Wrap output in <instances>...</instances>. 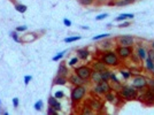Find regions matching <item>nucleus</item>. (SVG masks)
<instances>
[{
	"mask_svg": "<svg viewBox=\"0 0 154 115\" xmlns=\"http://www.w3.org/2000/svg\"><path fill=\"white\" fill-rule=\"evenodd\" d=\"M81 38H82L81 36H70V37H67V38H64V39H63V42H64V43H68V44H70V43H74V42L79 40Z\"/></svg>",
	"mask_w": 154,
	"mask_h": 115,
	"instance_id": "4be33fe9",
	"label": "nucleus"
},
{
	"mask_svg": "<svg viewBox=\"0 0 154 115\" xmlns=\"http://www.w3.org/2000/svg\"><path fill=\"white\" fill-rule=\"evenodd\" d=\"M0 108H1V99H0Z\"/></svg>",
	"mask_w": 154,
	"mask_h": 115,
	"instance_id": "864d4df0",
	"label": "nucleus"
},
{
	"mask_svg": "<svg viewBox=\"0 0 154 115\" xmlns=\"http://www.w3.org/2000/svg\"><path fill=\"white\" fill-rule=\"evenodd\" d=\"M107 65L104 62V61H101V60H98V61H94L92 63V69L93 70H97V71H105V70H107Z\"/></svg>",
	"mask_w": 154,
	"mask_h": 115,
	"instance_id": "9d476101",
	"label": "nucleus"
},
{
	"mask_svg": "<svg viewBox=\"0 0 154 115\" xmlns=\"http://www.w3.org/2000/svg\"><path fill=\"white\" fill-rule=\"evenodd\" d=\"M14 7H15L16 12H18V13H21V14L25 13L27 9H28V7H27L25 5H23V4H14Z\"/></svg>",
	"mask_w": 154,
	"mask_h": 115,
	"instance_id": "aec40b11",
	"label": "nucleus"
},
{
	"mask_svg": "<svg viewBox=\"0 0 154 115\" xmlns=\"http://www.w3.org/2000/svg\"><path fill=\"white\" fill-rule=\"evenodd\" d=\"M23 81H24V84H25V85H29V83L32 81V76H31V75H25L24 78H23Z\"/></svg>",
	"mask_w": 154,
	"mask_h": 115,
	"instance_id": "c9c22d12",
	"label": "nucleus"
},
{
	"mask_svg": "<svg viewBox=\"0 0 154 115\" xmlns=\"http://www.w3.org/2000/svg\"><path fill=\"white\" fill-rule=\"evenodd\" d=\"M78 61H79V59H78V56H74V58H71L70 60H69V62H68V65L71 67L76 66L77 63H78Z\"/></svg>",
	"mask_w": 154,
	"mask_h": 115,
	"instance_id": "c756f323",
	"label": "nucleus"
},
{
	"mask_svg": "<svg viewBox=\"0 0 154 115\" xmlns=\"http://www.w3.org/2000/svg\"><path fill=\"white\" fill-rule=\"evenodd\" d=\"M43 106H44V102H43L42 100H38V101H36V102H35L33 108H35L37 112H39V111H42V109H43Z\"/></svg>",
	"mask_w": 154,
	"mask_h": 115,
	"instance_id": "393cba45",
	"label": "nucleus"
},
{
	"mask_svg": "<svg viewBox=\"0 0 154 115\" xmlns=\"http://www.w3.org/2000/svg\"><path fill=\"white\" fill-rule=\"evenodd\" d=\"M132 86H135L136 89H143V87L147 86V78L141 75L136 76L132 81Z\"/></svg>",
	"mask_w": 154,
	"mask_h": 115,
	"instance_id": "6e6552de",
	"label": "nucleus"
},
{
	"mask_svg": "<svg viewBox=\"0 0 154 115\" xmlns=\"http://www.w3.org/2000/svg\"><path fill=\"white\" fill-rule=\"evenodd\" d=\"M92 70H93L92 67L90 66H79L75 69V73H76L81 78H83V80L86 82L88 80H90L91 74H92Z\"/></svg>",
	"mask_w": 154,
	"mask_h": 115,
	"instance_id": "39448f33",
	"label": "nucleus"
},
{
	"mask_svg": "<svg viewBox=\"0 0 154 115\" xmlns=\"http://www.w3.org/2000/svg\"><path fill=\"white\" fill-rule=\"evenodd\" d=\"M137 55H138V58L140 60H146V58H147V52H146V49H144V47L139 46L138 49H137Z\"/></svg>",
	"mask_w": 154,
	"mask_h": 115,
	"instance_id": "a211bd4d",
	"label": "nucleus"
},
{
	"mask_svg": "<svg viewBox=\"0 0 154 115\" xmlns=\"http://www.w3.org/2000/svg\"><path fill=\"white\" fill-rule=\"evenodd\" d=\"M15 30L17 32H23V31H27V30H28V27H27V25H18V27H16Z\"/></svg>",
	"mask_w": 154,
	"mask_h": 115,
	"instance_id": "72a5a7b5",
	"label": "nucleus"
},
{
	"mask_svg": "<svg viewBox=\"0 0 154 115\" xmlns=\"http://www.w3.org/2000/svg\"><path fill=\"white\" fill-rule=\"evenodd\" d=\"M93 1L94 0H79V4L83 5V6H90V5L93 4Z\"/></svg>",
	"mask_w": 154,
	"mask_h": 115,
	"instance_id": "473e14b6",
	"label": "nucleus"
},
{
	"mask_svg": "<svg viewBox=\"0 0 154 115\" xmlns=\"http://www.w3.org/2000/svg\"><path fill=\"white\" fill-rule=\"evenodd\" d=\"M115 5H116V6H125V5H129V4H128V1H125V0H120V1H116Z\"/></svg>",
	"mask_w": 154,
	"mask_h": 115,
	"instance_id": "79ce46f5",
	"label": "nucleus"
},
{
	"mask_svg": "<svg viewBox=\"0 0 154 115\" xmlns=\"http://www.w3.org/2000/svg\"><path fill=\"white\" fill-rule=\"evenodd\" d=\"M109 36H110V33H101V35H97V36H93L92 40H102V39H107Z\"/></svg>",
	"mask_w": 154,
	"mask_h": 115,
	"instance_id": "5701e85b",
	"label": "nucleus"
},
{
	"mask_svg": "<svg viewBox=\"0 0 154 115\" xmlns=\"http://www.w3.org/2000/svg\"><path fill=\"white\" fill-rule=\"evenodd\" d=\"M47 114L48 115H57L58 114V111H55L53 107L48 106V109H47Z\"/></svg>",
	"mask_w": 154,
	"mask_h": 115,
	"instance_id": "f704fd0d",
	"label": "nucleus"
},
{
	"mask_svg": "<svg viewBox=\"0 0 154 115\" xmlns=\"http://www.w3.org/2000/svg\"><path fill=\"white\" fill-rule=\"evenodd\" d=\"M63 24L66 27H71V21L68 20V18H63Z\"/></svg>",
	"mask_w": 154,
	"mask_h": 115,
	"instance_id": "c03bdc74",
	"label": "nucleus"
},
{
	"mask_svg": "<svg viewBox=\"0 0 154 115\" xmlns=\"http://www.w3.org/2000/svg\"><path fill=\"white\" fill-rule=\"evenodd\" d=\"M91 81L93 83H99L102 81V78H101V71H97V70H92V74H91Z\"/></svg>",
	"mask_w": 154,
	"mask_h": 115,
	"instance_id": "4468645a",
	"label": "nucleus"
},
{
	"mask_svg": "<svg viewBox=\"0 0 154 115\" xmlns=\"http://www.w3.org/2000/svg\"><path fill=\"white\" fill-rule=\"evenodd\" d=\"M130 25V23L129 22H125V21H123L121 24H119V28H126V27H129Z\"/></svg>",
	"mask_w": 154,
	"mask_h": 115,
	"instance_id": "a18cd8bd",
	"label": "nucleus"
},
{
	"mask_svg": "<svg viewBox=\"0 0 154 115\" xmlns=\"http://www.w3.org/2000/svg\"><path fill=\"white\" fill-rule=\"evenodd\" d=\"M151 73H152V74H153V75H154V67H153V69L151 70Z\"/></svg>",
	"mask_w": 154,
	"mask_h": 115,
	"instance_id": "603ef678",
	"label": "nucleus"
},
{
	"mask_svg": "<svg viewBox=\"0 0 154 115\" xmlns=\"http://www.w3.org/2000/svg\"><path fill=\"white\" fill-rule=\"evenodd\" d=\"M86 86L82 85H75L74 89L71 90V95H70V99L73 102H79L82 99L85 97L86 95Z\"/></svg>",
	"mask_w": 154,
	"mask_h": 115,
	"instance_id": "f03ea898",
	"label": "nucleus"
},
{
	"mask_svg": "<svg viewBox=\"0 0 154 115\" xmlns=\"http://www.w3.org/2000/svg\"><path fill=\"white\" fill-rule=\"evenodd\" d=\"M116 54L121 59H128L132 54V49L130 46H117L115 49Z\"/></svg>",
	"mask_w": 154,
	"mask_h": 115,
	"instance_id": "0eeeda50",
	"label": "nucleus"
},
{
	"mask_svg": "<svg viewBox=\"0 0 154 115\" xmlns=\"http://www.w3.org/2000/svg\"><path fill=\"white\" fill-rule=\"evenodd\" d=\"M151 45H152V49H154V40L152 42V44H151Z\"/></svg>",
	"mask_w": 154,
	"mask_h": 115,
	"instance_id": "3c124183",
	"label": "nucleus"
},
{
	"mask_svg": "<svg viewBox=\"0 0 154 115\" xmlns=\"http://www.w3.org/2000/svg\"><path fill=\"white\" fill-rule=\"evenodd\" d=\"M82 114H93V111L92 109H91V107H90V106H85V107H84V108H83V109H82Z\"/></svg>",
	"mask_w": 154,
	"mask_h": 115,
	"instance_id": "7c9ffc66",
	"label": "nucleus"
},
{
	"mask_svg": "<svg viewBox=\"0 0 154 115\" xmlns=\"http://www.w3.org/2000/svg\"><path fill=\"white\" fill-rule=\"evenodd\" d=\"M125 1H128V4H132V2H135L137 0H125Z\"/></svg>",
	"mask_w": 154,
	"mask_h": 115,
	"instance_id": "8fccbe9b",
	"label": "nucleus"
},
{
	"mask_svg": "<svg viewBox=\"0 0 154 115\" xmlns=\"http://www.w3.org/2000/svg\"><path fill=\"white\" fill-rule=\"evenodd\" d=\"M120 95L126 100H132L138 97V91L135 86H122V89L120 90Z\"/></svg>",
	"mask_w": 154,
	"mask_h": 115,
	"instance_id": "7ed1b4c3",
	"label": "nucleus"
},
{
	"mask_svg": "<svg viewBox=\"0 0 154 115\" xmlns=\"http://www.w3.org/2000/svg\"><path fill=\"white\" fill-rule=\"evenodd\" d=\"M54 97L57 99H62L64 97V93H63L62 91H57V92L54 93Z\"/></svg>",
	"mask_w": 154,
	"mask_h": 115,
	"instance_id": "ea45409f",
	"label": "nucleus"
},
{
	"mask_svg": "<svg viewBox=\"0 0 154 115\" xmlns=\"http://www.w3.org/2000/svg\"><path fill=\"white\" fill-rule=\"evenodd\" d=\"M110 73L112 71H109V70H105V71H101V78H102V81H109L110 80Z\"/></svg>",
	"mask_w": 154,
	"mask_h": 115,
	"instance_id": "b1692460",
	"label": "nucleus"
},
{
	"mask_svg": "<svg viewBox=\"0 0 154 115\" xmlns=\"http://www.w3.org/2000/svg\"><path fill=\"white\" fill-rule=\"evenodd\" d=\"M68 82L75 86V85H82V84H84L85 81H84L83 78H81L76 73H74V74H71V75L68 77Z\"/></svg>",
	"mask_w": 154,
	"mask_h": 115,
	"instance_id": "1a4fd4ad",
	"label": "nucleus"
},
{
	"mask_svg": "<svg viewBox=\"0 0 154 115\" xmlns=\"http://www.w3.org/2000/svg\"><path fill=\"white\" fill-rule=\"evenodd\" d=\"M107 16H108L107 13H102V14H100V15L95 16V21H102V20H105Z\"/></svg>",
	"mask_w": 154,
	"mask_h": 115,
	"instance_id": "e433bc0d",
	"label": "nucleus"
},
{
	"mask_svg": "<svg viewBox=\"0 0 154 115\" xmlns=\"http://www.w3.org/2000/svg\"><path fill=\"white\" fill-rule=\"evenodd\" d=\"M100 60L104 61L108 67H116L120 65V58H119V55L116 54V52L110 51V49L102 52V54L100 56Z\"/></svg>",
	"mask_w": 154,
	"mask_h": 115,
	"instance_id": "f257e3e1",
	"label": "nucleus"
},
{
	"mask_svg": "<svg viewBox=\"0 0 154 115\" xmlns=\"http://www.w3.org/2000/svg\"><path fill=\"white\" fill-rule=\"evenodd\" d=\"M36 39H37V35L32 32V33L24 35V37L21 38V42H23V43H30V42H33V40H36Z\"/></svg>",
	"mask_w": 154,
	"mask_h": 115,
	"instance_id": "2eb2a0df",
	"label": "nucleus"
},
{
	"mask_svg": "<svg viewBox=\"0 0 154 115\" xmlns=\"http://www.w3.org/2000/svg\"><path fill=\"white\" fill-rule=\"evenodd\" d=\"M64 54H66V51H62V52H60V53H58L55 56H53V61H59V60H61L62 58L64 56Z\"/></svg>",
	"mask_w": 154,
	"mask_h": 115,
	"instance_id": "c85d7f7f",
	"label": "nucleus"
},
{
	"mask_svg": "<svg viewBox=\"0 0 154 115\" xmlns=\"http://www.w3.org/2000/svg\"><path fill=\"white\" fill-rule=\"evenodd\" d=\"M109 81H112V82H120L114 73H110V80H109Z\"/></svg>",
	"mask_w": 154,
	"mask_h": 115,
	"instance_id": "37998d69",
	"label": "nucleus"
},
{
	"mask_svg": "<svg viewBox=\"0 0 154 115\" xmlns=\"http://www.w3.org/2000/svg\"><path fill=\"white\" fill-rule=\"evenodd\" d=\"M13 106H14V108H18V106H20V99L18 98H13Z\"/></svg>",
	"mask_w": 154,
	"mask_h": 115,
	"instance_id": "a19ab883",
	"label": "nucleus"
},
{
	"mask_svg": "<svg viewBox=\"0 0 154 115\" xmlns=\"http://www.w3.org/2000/svg\"><path fill=\"white\" fill-rule=\"evenodd\" d=\"M112 83H113V85H110V86H112V90H114V91H119V92H120V90L122 89L123 85H121V83L120 82H112Z\"/></svg>",
	"mask_w": 154,
	"mask_h": 115,
	"instance_id": "a878e982",
	"label": "nucleus"
},
{
	"mask_svg": "<svg viewBox=\"0 0 154 115\" xmlns=\"http://www.w3.org/2000/svg\"><path fill=\"white\" fill-rule=\"evenodd\" d=\"M105 98L107 99V101H109V102H114L116 100V96L113 91H108L107 93H105Z\"/></svg>",
	"mask_w": 154,
	"mask_h": 115,
	"instance_id": "412c9836",
	"label": "nucleus"
},
{
	"mask_svg": "<svg viewBox=\"0 0 154 115\" xmlns=\"http://www.w3.org/2000/svg\"><path fill=\"white\" fill-rule=\"evenodd\" d=\"M81 28H82V29H83V30H89V29H90V28H89V27H88V25H82V27H81Z\"/></svg>",
	"mask_w": 154,
	"mask_h": 115,
	"instance_id": "09e8293b",
	"label": "nucleus"
},
{
	"mask_svg": "<svg viewBox=\"0 0 154 115\" xmlns=\"http://www.w3.org/2000/svg\"><path fill=\"white\" fill-rule=\"evenodd\" d=\"M58 75L59 76H63V77L68 76V67L66 66L64 63H61L59 66V68H58Z\"/></svg>",
	"mask_w": 154,
	"mask_h": 115,
	"instance_id": "f3484780",
	"label": "nucleus"
},
{
	"mask_svg": "<svg viewBox=\"0 0 154 115\" xmlns=\"http://www.w3.org/2000/svg\"><path fill=\"white\" fill-rule=\"evenodd\" d=\"M77 56L81 60H88L90 56V51L88 49H77Z\"/></svg>",
	"mask_w": 154,
	"mask_h": 115,
	"instance_id": "f8f14e48",
	"label": "nucleus"
},
{
	"mask_svg": "<svg viewBox=\"0 0 154 115\" xmlns=\"http://www.w3.org/2000/svg\"><path fill=\"white\" fill-rule=\"evenodd\" d=\"M147 58H148V59H151V60L154 62V49H150V51L147 52Z\"/></svg>",
	"mask_w": 154,
	"mask_h": 115,
	"instance_id": "4c0bfd02",
	"label": "nucleus"
},
{
	"mask_svg": "<svg viewBox=\"0 0 154 115\" xmlns=\"http://www.w3.org/2000/svg\"><path fill=\"white\" fill-rule=\"evenodd\" d=\"M0 114H1V115H8L9 113H8L7 111H2V109L0 108Z\"/></svg>",
	"mask_w": 154,
	"mask_h": 115,
	"instance_id": "de8ad7c7",
	"label": "nucleus"
},
{
	"mask_svg": "<svg viewBox=\"0 0 154 115\" xmlns=\"http://www.w3.org/2000/svg\"><path fill=\"white\" fill-rule=\"evenodd\" d=\"M11 37L13 38V40L16 42V43H20V42H21V38L18 37V32H17L16 30L15 31H12V32H11Z\"/></svg>",
	"mask_w": 154,
	"mask_h": 115,
	"instance_id": "bb28decb",
	"label": "nucleus"
},
{
	"mask_svg": "<svg viewBox=\"0 0 154 115\" xmlns=\"http://www.w3.org/2000/svg\"><path fill=\"white\" fill-rule=\"evenodd\" d=\"M153 67H154V62L151 60V59H146V69L148 70V71H151L152 69H153Z\"/></svg>",
	"mask_w": 154,
	"mask_h": 115,
	"instance_id": "cd10ccee",
	"label": "nucleus"
},
{
	"mask_svg": "<svg viewBox=\"0 0 154 115\" xmlns=\"http://www.w3.org/2000/svg\"><path fill=\"white\" fill-rule=\"evenodd\" d=\"M115 40H116V44L119 46H130V47H132L134 44H135V38L132 36H128V35L126 36H120Z\"/></svg>",
	"mask_w": 154,
	"mask_h": 115,
	"instance_id": "423d86ee",
	"label": "nucleus"
},
{
	"mask_svg": "<svg viewBox=\"0 0 154 115\" xmlns=\"http://www.w3.org/2000/svg\"><path fill=\"white\" fill-rule=\"evenodd\" d=\"M92 91L95 95H105L108 91H112V86L108 83V81H101L93 86Z\"/></svg>",
	"mask_w": 154,
	"mask_h": 115,
	"instance_id": "20e7f679",
	"label": "nucleus"
},
{
	"mask_svg": "<svg viewBox=\"0 0 154 115\" xmlns=\"http://www.w3.org/2000/svg\"><path fill=\"white\" fill-rule=\"evenodd\" d=\"M109 44H110V43H109L108 40H104V42L100 44V47H101L102 49H105V51H108V49H110Z\"/></svg>",
	"mask_w": 154,
	"mask_h": 115,
	"instance_id": "2f4dec72",
	"label": "nucleus"
},
{
	"mask_svg": "<svg viewBox=\"0 0 154 115\" xmlns=\"http://www.w3.org/2000/svg\"><path fill=\"white\" fill-rule=\"evenodd\" d=\"M121 75L123 76L124 80H128V78H130V75H131V74H130V73H128V71H125V70H123V69H122V70H121Z\"/></svg>",
	"mask_w": 154,
	"mask_h": 115,
	"instance_id": "58836bf2",
	"label": "nucleus"
},
{
	"mask_svg": "<svg viewBox=\"0 0 154 115\" xmlns=\"http://www.w3.org/2000/svg\"><path fill=\"white\" fill-rule=\"evenodd\" d=\"M48 106H51V107H53L55 111H60L61 109V104L59 102V100L55 98L54 96L53 97H49L48 98Z\"/></svg>",
	"mask_w": 154,
	"mask_h": 115,
	"instance_id": "9b49d317",
	"label": "nucleus"
},
{
	"mask_svg": "<svg viewBox=\"0 0 154 115\" xmlns=\"http://www.w3.org/2000/svg\"><path fill=\"white\" fill-rule=\"evenodd\" d=\"M134 14H129V13H123V14H121V15H119V16L115 18V21L116 22H121V21H125V20H128V18H134Z\"/></svg>",
	"mask_w": 154,
	"mask_h": 115,
	"instance_id": "6ab92c4d",
	"label": "nucleus"
},
{
	"mask_svg": "<svg viewBox=\"0 0 154 115\" xmlns=\"http://www.w3.org/2000/svg\"><path fill=\"white\" fill-rule=\"evenodd\" d=\"M67 82H68L67 77L59 76V75H57V77L53 80V84H54V85H66Z\"/></svg>",
	"mask_w": 154,
	"mask_h": 115,
	"instance_id": "dca6fc26",
	"label": "nucleus"
},
{
	"mask_svg": "<svg viewBox=\"0 0 154 115\" xmlns=\"http://www.w3.org/2000/svg\"><path fill=\"white\" fill-rule=\"evenodd\" d=\"M89 106L91 107L92 111H100V109L102 108V104H101L98 99H90Z\"/></svg>",
	"mask_w": 154,
	"mask_h": 115,
	"instance_id": "ddd939ff",
	"label": "nucleus"
},
{
	"mask_svg": "<svg viewBox=\"0 0 154 115\" xmlns=\"http://www.w3.org/2000/svg\"><path fill=\"white\" fill-rule=\"evenodd\" d=\"M147 84H148L151 87H154V78H151L150 81L147 80Z\"/></svg>",
	"mask_w": 154,
	"mask_h": 115,
	"instance_id": "49530a36",
	"label": "nucleus"
}]
</instances>
